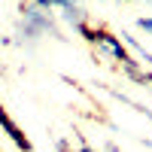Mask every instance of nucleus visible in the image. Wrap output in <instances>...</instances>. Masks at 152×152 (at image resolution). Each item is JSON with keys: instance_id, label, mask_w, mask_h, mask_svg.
Listing matches in <instances>:
<instances>
[{"instance_id": "obj_5", "label": "nucleus", "mask_w": 152, "mask_h": 152, "mask_svg": "<svg viewBox=\"0 0 152 152\" xmlns=\"http://www.w3.org/2000/svg\"><path fill=\"white\" fill-rule=\"evenodd\" d=\"M146 146H152V140H146Z\"/></svg>"}, {"instance_id": "obj_4", "label": "nucleus", "mask_w": 152, "mask_h": 152, "mask_svg": "<svg viewBox=\"0 0 152 152\" xmlns=\"http://www.w3.org/2000/svg\"><path fill=\"white\" fill-rule=\"evenodd\" d=\"M79 152H97V149H91V146H79Z\"/></svg>"}, {"instance_id": "obj_2", "label": "nucleus", "mask_w": 152, "mask_h": 152, "mask_svg": "<svg viewBox=\"0 0 152 152\" xmlns=\"http://www.w3.org/2000/svg\"><path fill=\"white\" fill-rule=\"evenodd\" d=\"M0 128L6 131V137H9V140L15 143V146H18L21 152H31V149H34V143L28 140V137H24V131H21L18 125H15V122L9 119V113L3 110V104H0Z\"/></svg>"}, {"instance_id": "obj_3", "label": "nucleus", "mask_w": 152, "mask_h": 152, "mask_svg": "<svg viewBox=\"0 0 152 152\" xmlns=\"http://www.w3.org/2000/svg\"><path fill=\"white\" fill-rule=\"evenodd\" d=\"M137 24H140L143 31H152V18H146V15H143V18H137Z\"/></svg>"}, {"instance_id": "obj_1", "label": "nucleus", "mask_w": 152, "mask_h": 152, "mask_svg": "<svg viewBox=\"0 0 152 152\" xmlns=\"http://www.w3.org/2000/svg\"><path fill=\"white\" fill-rule=\"evenodd\" d=\"M21 37L28 40H40V37H58V28L52 21V12H46L34 3L21 6Z\"/></svg>"}]
</instances>
